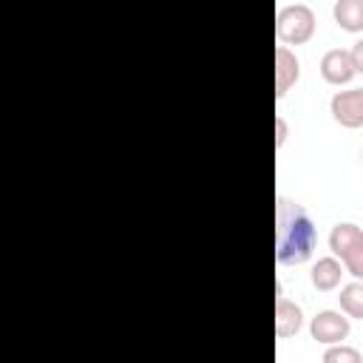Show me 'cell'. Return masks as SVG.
<instances>
[{
	"instance_id": "cell-1",
	"label": "cell",
	"mask_w": 363,
	"mask_h": 363,
	"mask_svg": "<svg viewBox=\"0 0 363 363\" xmlns=\"http://www.w3.org/2000/svg\"><path fill=\"white\" fill-rule=\"evenodd\" d=\"M315 244H318V233H315L309 213L301 204L281 196L275 204V258H278V264H284V267L306 264L312 258Z\"/></svg>"
},
{
	"instance_id": "cell-2",
	"label": "cell",
	"mask_w": 363,
	"mask_h": 363,
	"mask_svg": "<svg viewBox=\"0 0 363 363\" xmlns=\"http://www.w3.org/2000/svg\"><path fill=\"white\" fill-rule=\"evenodd\" d=\"M315 34V11L303 3L284 6L275 14V37L286 45H303Z\"/></svg>"
},
{
	"instance_id": "cell-3",
	"label": "cell",
	"mask_w": 363,
	"mask_h": 363,
	"mask_svg": "<svg viewBox=\"0 0 363 363\" xmlns=\"http://www.w3.org/2000/svg\"><path fill=\"white\" fill-rule=\"evenodd\" d=\"M349 315L340 309V312H335V309H323V312H318L315 318H312V323H309V332H312V340H318V343H326V346H332V343H343L346 337H349Z\"/></svg>"
},
{
	"instance_id": "cell-4",
	"label": "cell",
	"mask_w": 363,
	"mask_h": 363,
	"mask_svg": "<svg viewBox=\"0 0 363 363\" xmlns=\"http://www.w3.org/2000/svg\"><path fill=\"white\" fill-rule=\"evenodd\" d=\"M329 111L337 125L343 128H363V88L337 91L329 99Z\"/></svg>"
},
{
	"instance_id": "cell-5",
	"label": "cell",
	"mask_w": 363,
	"mask_h": 363,
	"mask_svg": "<svg viewBox=\"0 0 363 363\" xmlns=\"http://www.w3.org/2000/svg\"><path fill=\"white\" fill-rule=\"evenodd\" d=\"M354 74H357V68H354L352 54L346 48H332L320 57V77L329 85H346Z\"/></svg>"
},
{
	"instance_id": "cell-6",
	"label": "cell",
	"mask_w": 363,
	"mask_h": 363,
	"mask_svg": "<svg viewBox=\"0 0 363 363\" xmlns=\"http://www.w3.org/2000/svg\"><path fill=\"white\" fill-rule=\"evenodd\" d=\"M303 326V312L295 301H289L278 284V298H275V335L278 337H292Z\"/></svg>"
},
{
	"instance_id": "cell-7",
	"label": "cell",
	"mask_w": 363,
	"mask_h": 363,
	"mask_svg": "<svg viewBox=\"0 0 363 363\" xmlns=\"http://www.w3.org/2000/svg\"><path fill=\"white\" fill-rule=\"evenodd\" d=\"M298 77H301V62L295 51H289L286 45H278L275 48V96L284 99L286 91L298 82Z\"/></svg>"
},
{
	"instance_id": "cell-8",
	"label": "cell",
	"mask_w": 363,
	"mask_h": 363,
	"mask_svg": "<svg viewBox=\"0 0 363 363\" xmlns=\"http://www.w3.org/2000/svg\"><path fill=\"white\" fill-rule=\"evenodd\" d=\"M312 286L318 292H332L340 286V278H343V261H337V255H326V258H318L312 264Z\"/></svg>"
},
{
	"instance_id": "cell-9",
	"label": "cell",
	"mask_w": 363,
	"mask_h": 363,
	"mask_svg": "<svg viewBox=\"0 0 363 363\" xmlns=\"http://www.w3.org/2000/svg\"><path fill=\"white\" fill-rule=\"evenodd\" d=\"M363 244V230L357 227V224H352V221H340V224H335L332 227V233H329V250H332V255H337V258H346L352 250H357Z\"/></svg>"
},
{
	"instance_id": "cell-10",
	"label": "cell",
	"mask_w": 363,
	"mask_h": 363,
	"mask_svg": "<svg viewBox=\"0 0 363 363\" xmlns=\"http://www.w3.org/2000/svg\"><path fill=\"white\" fill-rule=\"evenodd\" d=\"M332 17L343 31H363V0H337Z\"/></svg>"
},
{
	"instance_id": "cell-11",
	"label": "cell",
	"mask_w": 363,
	"mask_h": 363,
	"mask_svg": "<svg viewBox=\"0 0 363 363\" xmlns=\"http://www.w3.org/2000/svg\"><path fill=\"white\" fill-rule=\"evenodd\" d=\"M337 301H340V309H343L349 318L363 320V281H360V278L352 281V284H346V286H340Z\"/></svg>"
},
{
	"instance_id": "cell-12",
	"label": "cell",
	"mask_w": 363,
	"mask_h": 363,
	"mask_svg": "<svg viewBox=\"0 0 363 363\" xmlns=\"http://www.w3.org/2000/svg\"><path fill=\"white\" fill-rule=\"evenodd\" d=\"M363 354L357 349H349L343 343H332L326 352H323V363H360Z\"/></svg>"
},
{
	"instance_id": "cell-13",
	"label": "cell",
	"mask_w": 363,
	"mask_h": 363,
	"mask_svg": "<svg viewBox=\"0 0 363 363\" xmlns=\"http://www.w3.org/2000/svg\"><path fill=\"white\" fill-rule=\"evenodd\" d=\"M343 261V269L349 272V275H354V278H360L363 281V244L357 247V250H352L346 258H340Z\"/></svg>"
},
{
	"instance_id": "cell-14",
	"label": "cell",
	"mask_w": 363,
	"mask_h": 363,
	"mask_svg": "<svg viewBox=\"0 0 363 363\" xmlns=\"http://www.w3.org/2000/svg\"><path fill=\"white\" fill-rule=\"evenodd\" d=\"M286 136H289V128H286L284 116H275V147H284Z\"/></svg>"
},
{
	"instance_id": "cell-15",
	"label": "cell",
	"mask_w": 363,
	"mask_h": 363,
	"mask_svg": "<svg viewBox=\"0 0 363 363\" xmlns=\"http://www.w3.org/2000/svg\"><path fill=\"white\" fill-rule=\"evenodd\" d=\"M349 54H352V62H354L357 74H363V40H357V43L349 48Z\"/></svg>"
},
{
	"instance_id": "cell-16",
	"label": "cell",
	"mask_w": 363,
	"mask_h": 363,
	"mask_svg": "<svg viewBox=\"0 0 363 363\" xmlns=\"http://www.w3.org/2000/svg\"><path fill=\"white\" fill-rule=\"evenodd\" d=\"M360 159H363V153H360Z\"/></svg>"
}]
</instances>
